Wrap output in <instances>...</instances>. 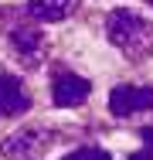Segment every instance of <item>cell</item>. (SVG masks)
<instances>
[{"label":"cell","instance_id":"cell-10","mask_svg":"<svg viewBox=\"0 0 153 160\" xmlns=\"http://www.w3.org/2000/svg\"><path fill=\"white\" fill-rule=\"evenodd\" d=\"M129 160H153V150H140V153H133Z\"/></svg>","mask_w":153,"mask_h":160},{"label":"cell","instance_id":"cell-2","mask_svg":"<svg viewBox=\"0 0 153 160\" xmlns=\"http://www.w3.org/2000/svg\"><path fill=\"white\" fill-rule=\"evenodd\" d=\"M109 109L112 116H136L143 109H153V89L150 85H116L109 92Z\"/></svg>","mask_w":153,"mask_h":160},{"label":"cell","instance_id":"cell-11","mask_svg":"<svg viewBox=\"0 0 153 160\" xmlns=\"http://www.w3.org/2000/svg\"><path fill=\"white\" fill-rule=\"evenodd\" d=\"M150 3H153V0H150Z\"/></svg>","mask_w":153,"mask_h":160},{"label":"cell","instance_id":"cell-8","mask_svg":"<svg viewBox=\"0 0 153 160\" xmlns=\"http://www.w3.org/2000/svg\"><path fill=\"white\" fill-rule=\"evenodd\" d=\"M65 160H112L106 150H99V147H82V150H72Z\"/></svg>","mask_w":153,"mask_h":160},{"label":"cell","instance_id":"cell-7","mask_svg":"<svg viewBox=\"0 0 153 160\" xmlns=\"http://www.w3.org/2000/svg\"><path fill=\"white\" fill-rule=\"evenodd\" d=\"M72 10H75V0H27V14L41 24L65 21Z\"/></svg>","mask_w":153,"mask_h":160},{"label":"cell","instance_id":"cell-3","mask_svg":"<svg viewBox=\"0 0 153 160\" xmlns=\"http://www.w3.org/2000/svg\"><path fill=\"white\" fill-rule=\"evenodd\" d=\"M48 147H51V133L34 126V129H21V133L7 136L0 143V153L3 157H14V160H24V157H34V153L48 150Z\"/></svg>","mask_w":153,"mask_h":160},{"label":"cell","instance_id":"cell-6","mask_svg":"<svg viewBox=\"0 0 153 160\" xmlns=\"http://www.w3.org/2000/svg\"><path fill=\"white\" fill-rule=\"evenodd\" d=\"M10 44L17 48V55H21L24 65H37L44 38H41V31H34V28H14L10 31Z\"/></svg>","mask_w":153,"mask_h":160},{"label":"cell","instance_id":"cell-5","mask_svg":"<svg viewBox=\"0 0 153 160\" xmlns=\"http://www.w3.org/2000/svg\"><path fill=\"white\" fill-rule=\"evenodd\" d=\"M27 106H31V96H27V89L21 85V78L0 75V116L27 112Z\"/></svg>","mask_w":153,"mask_h":160},{"label":"cell","instance_id":"cell-4","mask_svg":"<svg viewBox=\"0 0 153 160\" xmlns=\"http://www.w3.org/2000/svg\"><path fill=\"white\" fill-rule=\"evenodd\" d=\"M92 85L89 78H82V75H72V72H61L55 75V82H51V99H55V106H82L85 99H89Z\"/></svg>","mask_w":153,"mask_h":160},{"label":"cell","instance_id":"cell-9","mask_svg":"<svg viewBox=\"0 0 153 160\" xmlns=\"http://www.w3.org/2000/svg\"><path fill=\"white\" fill-rule=\"evenodd\" d=\"M140 136H143V143H146V150H153V129L146 126V129H143V133H140Z\"/></svg>","mask_w":153,"mask_h":160},{"label":"cell","instance_id":"cell-1","mask_svg":"<svg viewBox=\"0 0 153 160\" xmlns=\"http://www.w3.org/2000/svg\"><path fill=\"white\" fill-rule=\"evenodd\" d=\"M106 34H109V41L119 48L122 55L133 58V62L146 58L153 51V24L143 17V14L129 10V7L109 10V17H106Z\"/></svg>","mask_w":153,"mask_h":160}]
</instances>
